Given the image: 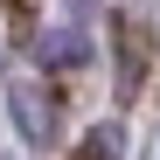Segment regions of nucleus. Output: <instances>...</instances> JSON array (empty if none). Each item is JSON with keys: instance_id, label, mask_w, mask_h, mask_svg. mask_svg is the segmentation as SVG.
I'll return each mask as SVG.
<instances>
[{"instance_id": "obj_1", "label": "nucleus", "mask_w": 160, "mask_h": 160, "mask_svg": "<svg viewBox=\"0 0 160 160\" xmlns=\"http://www.w3.org/2000/svg\"><path fill=\"white\" fill-rule=\"evenodd\" d=\"M7 104H14V125L28 146H49V132H56V98H49L35 77H14L7 84Z\"/></svg>"}, {"instance_id": "obj_2", "label": "nucleus", "mask_w": 160, "mask_h": 160, "mask_svg": "<svg viewBox=\"0 0 160 160\" xmlns=\"http://www.w3.org/2000/svg\"><path fill=\"white\" fill-rule=\"evenodd\" d=\"M139 77H146V28L139 21H118V91L132 98Z\"/></svg>"}, {"instance_id": "obj_3", "label": "nucleus", "mask_w": 160, "mask_h": 160, "mask_svg": "<svg viewBox=\"0 0 160 160\" xmlns=\"http://www.w3.org/2000/svg\"><path fill=\"white\" fill-rule=\"evenodd\" d=\"M91 56V42H84V28H49L42 35V63H56V70H70V63H84Z\"/></svg>"}, {"instance_id": "obj_4", "label": "nucleus", "mask_w": 160, "mask_h": 160, "mask_svg": "<svg viewBox=\"0 0 160 160\" xmlns=\"http://www.w3.org/2000/svg\"><path fill=\"white\" fill-rule=\"evenodd\" d=\"M118 153H125V132L118 125H91L84 146H77V160H118Z\"/></svg>"}, {"instance_id": "obj_5", "label": "nucleus", "mask_w": 160, "mask_h": 160, "mask_svg": "<svg viewBox=\"0 0 160 160\" xmlns=\"http://www.w3.org/2000/svg\"><path fill=\"white\" fill-rule=\"evenodd\" d=\"M70 14H91V0H70Z\"/></svg>"}, {"instance_id": "obj_6", "label": "nucleus", "mask_w": 160, "mask_h": 160, "mask_svg": "<svg viewBox=\"0 0 160 160\" xmlns=\"http://www.w3.org/2000/svg\"><path fill=\"white\" fill-rule=\"evenodd\" d=\"M14 7H28V0H14Z\"/></svg>"}]
</instances>
